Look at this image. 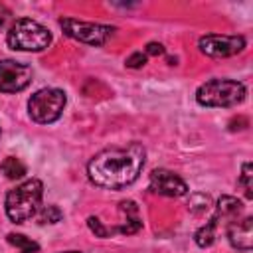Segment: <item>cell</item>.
Wrapping results in <instances>:
<instances>
[{
	"mask_svg": "<svg viewBox=\"0 0 253 253\" xmlns=\"http://www.w3.org/2000/svg\"><path fill=\"white\" fill-rule=\"evenodd\" d=\"M245 85L235 79H211L198 87L196 101L202 107H235L245 99Z\"/></svg>",
	"mask_w": 253,
	"mask_h": 253,
	"instance_id": "cell-4",
	"label": "cell"
},
{
	"mask_svg": "<svg viewBox=\"0 0 253 253\" xmlns=\"http://www.w3.org/2000/svg\"><path fill=\"white\" fill-rule=\"evenodd\" d=\"M10 18H12V10H10L8 6L0 4V30L6 28V24L10 22Z\"/></svg>",
	"mask_w": 253,
	"mask_h": 253,
	"instance_id": "cell-20",
	"label": "cell"
},
{
	"mask_svg": "<svg viewBox=\"0 0 253 253\" xmlns=\"http://www.w3.org/2000/svg\"><path fill=\"white\" fill-rule=\"evenodd\" d=\"M119 213L123 215V223L115 229L119 233H125V235H132L136 233L140 227H142V219H140V213H138V206L132 202V200H125L119 204Z\"/></svg>",
	"mask_w": 253,
	"mask_h": 253,
	"instance_id": "cell-12",
	"label": "cell"
},
{
	"mask_svg": "<svg viewBox=\"0 0 253 253\" xmlns=\"http://www.w3.org/2000/svg\"><path fill=\"white\" fill-rule=\"evenodd\" d=\"M6 43L16 51H42L51 43V34L40 22L20 18L8 28Z\"/></svg>",
	"mask_w": 253,
	"mask_h": 253,
	"instance_id": "cell-3",
	"label": "cell"
},
{
	"mask_svg": "<svg viewBox=\"0 0 253 253\" xmlns=\"http://www.w3.org/2000/svg\"><path fill=\"white\" fill-rule=\"evenodd\" d=\"M42 198H43V184H42V180L30 178V180L18 184L16 188H12L6 194V200H4L6 215L14 223H24V221L32 219L38 213Z\"/></svg>",
	"mask_w": 253,
	"mask_h": 253,
	"instance_id": "cell-2",
	"label": "cell"
},
{
	"mask_svg": "<svg viewBox=\"0 0 253 253\" xmlns=\"http://www.w3.org/2000/svg\"><path fill=\"white\" fill-rule=\"evenodd\" d=\"M6 239H8L10 245L18 247L20 253H36V251H40V245H38L36 241H32L30 237L22 235V233H8Z\"/></svg>",
	"mask_w": 253,
	"mask_h": 253,
	"instance_id": "cell-14",
	"label": "cell"
},
{
	"mask_svg": "<svg viewBox=\"0 0 253 253\" xmlns=\"http://www.w3.org/2000/svg\"><path fill=\"white\" fill-rule=\"evenodd\" d=\"M200 51L210 57H229L245 49V38L243 36H219L210 34L200 38Z\"/></svg>",
	"mask_w": 253,
	"mask_h": 253,
	"instance_id": "cell-9",
	"label": "cell"
},
{
	"mask_svg": "<svg viewBox=\"0 0 253 253\" xmlns=\"http://www.w3.org/2000/svg\"><path fill=\"white\" fill-rule=\"evenodd\" d=\"M63 253H81V251H63Z\"/></svg>",
	"mask_w": 253,
	"mask_h": 253,
	"instance_id": "cell-21",
	"label": "cell"
},
{
	"mask_svg": "<svg viewBox=\"0 0 253 253\" xmlns=\"http://www.w3.org/2000/svg\"><path fill=\"white\" fill-rule=\"evenodd\" d=\"M241 210H243V204H241L237 198H233V196H221V198L217 200V204H215V211H213V215L210 217V221H208L206 225H202V227L194 233V241H196L200 247H210V245L215 241V233H217L219 223L225 221V219L233 221V219L241 213ZM225 223H227V221H225Z\"/></svg>",
	"mask_w": 253,
	"mask_h": 253,
	"instance_id": "cell-6",
	"label": "cell"
},
{
	"mask_svg": "<svg viewBox=\"0 0 253 253\" xmlns=\"http://www.w3.org/2000/svg\"><path fill=\"white\" fill-rule=\"evenodd\" d=\"M144 156L146 152L138 142L105 148L89 160L87 176L99 188H107V190L126 188L142 172Z\"/></svg>",
	"mask_w": 253,
	"mask_h": 253,
	"instance_id": "cell-1",
	"label": "cell"
},
{
	"mask_svg": "<svg viewBox=\"0 0 253 253\" xmlns=\"http://www.w3.org/2000/svg\"><path fill=\"white\" fill-rule=\"evenodd\" d=\"M87 225H89V229L95 233V237H109V235L115 233V227L103 225V221H101L99 217H93V215L87 219Z\"/></svg>",
	"mask_w": 253,
	"mask_h": 253,
	"instance_id": "cell-17",
	"label": "cell"
},
{
	"mask_svg": "<svg viewBox=\"0 0 253 253\" xmlns=\"http://www.w3.org/2000/svg\"><path fill=\"white\" fill-rule=\"evenodd\" d=\"M0 170H2V174H4L8 180H20V178L26 176V166H24V162H22L20 158H16V156H6V158L2 160V164H0Z\"/></svg>",
	"mask_w": 253,
	"mask_h": 253,
	"instance_id": "cell-13",
	"label": "cell"
},
{
	"mask_svg": "<svg viewBox=\"0 0 253 253\" xmlns=\"http://www.w3.org/2000/svg\"><path fill=\"white\" fill-rule=\"evenodd\" d=\"M59 26H61L65 36H69V38H73L81 43H89V45H103L115 34L113 26L83 22V20H73V18H61Z\"/></svg>",
	"mask_w": 253,
	"mask_h": 253,
	"instance_id": "cell-7",
	"label": "cell"
},
{
	"mask_svg": "<svg viewBox=\"0 0 253 253\" xmlns=\"http://www.w3.org/2000/svg\"><path fill=\"white\" fill-rule=\"evenodd\" d=\"M126 67H130V69H138V67H144L146 65V53H142V51H134V53H130L128 57H126Z\"/></svg>",
	"mask_w": 253,
	"mask_h": 253,
	"instance_id": "cell-18",
	"label": "cell"
},
{
	"mask_svg": "<svg viewBox=\"0 0 253 253\" xmlns=\"http://www.w3.org/2000/svg\"><path fill=\"white\" fill-rule=\"evenodd\" d=\"M32 67L16 59H0V91L18 93L32 81Z\"/></svg>",
	"mask_w": 253,
	"mask_h": 253,
	"instance_id": "cell-8",
	"label": "cell"
},
{
	"mask_svg": "<svg viewBox=\"0 0 253 253\" xmlns=\"http://www.w3.org/2000/svg\"><path fill=\"white\" fill-rule=\"evenodd\" d=\"M251 178H253V174H251V164H249V162H243L237 184L243 188V194H245V198H247V200H251V198H253V184H251Z\"/></svg>",
	"mask_w": 253,
	"mask_h": 253,
	"instance_id": "cell-16",
	"label": "cell"
},
{
	"mask_svg": "<svg viewBox=\"0 0 253 253\" xmlns=\"http://www.w3.org/2000/svg\"><path fill=\"white\" fill-rule=\"evenodd\" d=\"M227 239L231 247L239 251H249L253 247V217L245 215L243 219H233L227 223Z\"/></svg>",
	"mask_w": 253,
	"mask_h": 253,
	"instance_id": "cell-11",
	"label": "cell"
},
{
	"mask_svg": "<svg viewBox=\"0 0 253 253\" xmlns=\"http://www.w3.org/2000/svg\"><path fill=\"white\" fill-rule=\"evenodd\" d=\"M148 188L154 194H160L166 198H180L188 192L186 182L178 174H174L172 170H166V168H156L150 172Z\"/></svg>",
	"mask_w": 253,
	"mask_h": 253,
	"instance_id": "cell-10",
	"label": "cell"
},
{
	"mask_svg": "<svg viewBox=\"0 0 253 253\" xmlns=\"http://www.w3.org/2000/svg\"><path fill=\"white\" fill-rule=\"evenodd\" d=\"M36 217H38V223L45 225V223H57V221H61L63 213H61V210H59L57 206L51 204V206H45V208L38 210Z\"/></svg>",
	"mask_w": 253,
	"mask_h": 253,
	"instance_id": "cell-15",
	"label": "cell"
},
{
	"mask_svg": "<svg viewBox=\"0 0 253 253\" xmlns=\"http://www.w3.org/2000/svg\"><path fill=\"white\" fill-rule=\"evenodd\" d=\"M144 53H146V57L148 55H164V45L162 43H156V42H150V43H146Z\"/></svg>",
	"mask_w": 253,
	"mask_h": 253,
	"instance_id": "cell-19",
	"label": "cell"
},
{
	"mask_svg": "<svg viewBox=\"0 0 253 253\" xmlns=\"http://www.w3.org/2000/svg\"><path fill=\"white\" fill-rule=\"evenodd\" d=\"M65 103H67V97L61 89L43 87L28 99V113H30L34 123L51 125L61 117V113L65 109Z\"/></svg>",
	"mask_w": 253,
	"mask_h": 253,
	"instance_id": "cell-5",
	"label": "cell"
}]
</instances>
